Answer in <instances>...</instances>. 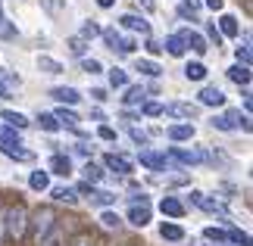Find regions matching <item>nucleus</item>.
<instances>
[{
  "mask_svg": "<svg viewBox=\"0 0 253 246\" xmlns=\"http://www.w3.org/2000/svg\"><path fill=\"white\" fill-rule=\"evenodd\" d=\"M0 221H3V234H6L9 243H22L25 240V234H28V209L22 203L6 206V212H3Z\"/></svg>",
  "mask_w": 253,
  "mask_h": 246,
  "instance_id": "obj_1",
  "label": "nucleus"
},
{
  "mask_svg": "<svg viewBox=\"0 0 253 246\" xmlns=\"http://www.w3.org/2000/svg\"><path fill=\"white\" fill-rule=\"evenodd\" d=\"M210 125L216 128V131H238V128H244V131H250V115H244L241 109H225L219 115H212Z\"/></svg>",
  "mask_w": 253,
  "mask_h": 246,
  "instance_id": "obj_2",
  "label": "nucleus"
},
{
  "mask_svg": "<svg viewBox=\"0 0 253 246\" xmlns=\"http://www.w3.org/2000/svg\"><path fill=\"white\" fill-rule=\"evenodd\" d=\"M53 224H56V212H53V209H47V206H41V209H38L35 215H28V228L35 231V243L41 240L44 234L53 228Z\"/></svg>",
  "mask_w": 253,
  "mask_h": 246,
  "instance_id": "obj_3",
  "label": "nucleus"
},
{
  "mask_svg": "<svg viewBox=\"0 0 253 246\" xmlns=\"http://www.w3.org/2000/svg\"><path fill=\"white\" fill-rule=\"evenodd\" d=\"M191 203H194V206H200V209H203V212H210V215H228L225 203H222V200H212V196H203L200 190H191Z\"/></svg>",
  "mask_w": 253,
  "mask_h": 246,
  "instance_id": "obj_4",
  "label": "nucleus"
},
{
  "mask_svg": "<svg viewBox=\"0 0 253 246\" xmlns=\"http://www.w3.org/2000/svg\"><path fill=\"white\" fill-rule=\"evenodd\" d=\"M163 112L172 115V119H181V122H194V119H197V106H194V103H181V100L166 103Z\"/></svg>",
  "mask_w": 253,
  "mask_h": 246,
  "instance_id": "obj_5",
  "label": "nucleus"
},
{
  "mask_svg": "<svg viewBox=\"0 0 253 246\" xmlns=\"http://www.w3.org/2000/svg\"><path fill=\"white\" fill-rule=\"evenodd\" d=\"M166 159H175V162H181V165H197V162H207V153H200V150H181V146H172Z\"/></svg>",
  "mask_w": 253,
  "mask_h": 246,
  "instance_id": "obj_6",
  "label": "nucleus"
},
{
  "mask_svg": "<svg viewBox=\"0 0 253 246\" xmlns=\"http://www.w3.org/2000/svg\"><path fill=\"white\" fill-rule=\"evenodd\" d=\"M103 165H106L110 172H116V175H131V172H134L131 159H125V156H119V153H106Z\"/></svg>",
  "mask_w": 253,
  "mask_h": 246,
  "instance_id": "obj_7",
  "label": "nucleus"
},
{
  "mask_svg": "<svg viewBox=\"0 0 253 246\" xmlns=\"http://www.w3.org/2000/svg\"><path fill=\"white\" fill-rule=\"evenodd\" d=\"M169 141L181 143V141H194V134H197V128H194V122H178V125H169Z\"/></svg>",
  "mask_w": 253,
  "mask_h": 246,
  "instance_id": "obj_8",
  "label": "nucleus"
},
{
  "mask_svg": "<svg viewBox=\"0 0 253 246\" xmlns=\"http://www.w3.org/2000/svg\"><path fill=\"white\" fill-rule=\"evenodd\" d=\"M197 100H200V106H225V94L219 91V87H203V91L197 94Z\"/></svg>",
  "mask_w": 253,
  "mask_h": 246,
  "instance_id": "obj_9",
  "label": "nucleus"
},
{
  "mask_svg": "<svg viewBox=\"0 0 253 246\" xmlns=\"http://www.w3.org/2000/svg\"><path fill=\"white\" fill-rule=\"evenodd\" d=\"M119 25H122V28H128V32L150 35V25H147V19H141V16H134V13H125V16L119 19Z\"/></svg>",
  "mask_w": 253,
  "mask_h": 246,
  "instance_id": "obj_10",
  "label": "nucleus"
},
{
  "mask_svg": "<svg viewBox=\"0 0 253 246\" xmlns=\"http://www.w3.org/2000/svg\"><path fill=\"white\" fill-rule=\"evenodd\" d=\"M50 97H53L56 103H63V106H75V103L82 100V94L75 91V87H53Z\"/></svg>",
  "mask_w": 253,
  "mask_h": 246,
  "instance_id": "obj_11",
  "label": "nucleus"
},
{
  "mask_svg": "<svg viewBox=\"0 0 253 246\" xmlns=\"http://www.w3.org/2000/svg\"><path fill=\"white\" fill-rule=\"evenodd\" d=\"M50 172L53 175H63V178H69L72 175V159L66 153H53L50 156Z\"/></svg>",
  "mask_w": 253,
  "mask_h": 246,
  "instance_id": "obj_12",
  "label": "nucleus"
},
{
  "mask_svg": "<svg viewBox=\"0 0 253 246\" xmlns=\"http://www.w3.org/2000/svg\"><path fill=\"white\" fill-rule=\"evenodd\" d=\"M160 212L169 215V218H181V215H184V203L175 200V196H163V200H160Z\"/></svg>",
  "mask_w": 253,
  "mask_h": 246,
  "instance_id": "obj_13",
  "label": "nucleus"
},
{
  "mask_svg": "<svg viewBox=\"0 0 253 246\" xmlns=\"http://www.w3.org/2000/svg\"><path fill=\"white\" fill-rule=\"evenodd\" d=\"M216 28H219V35H222V37H238V35H241L238 19H235V16H228V13H225V16H219V25H216Z\"/></svg>",
  "mask_w": 253,
  "mask_h": 246,
  "instance_id": "obj_14",
  "label": "nucleus"
},
{
  "mask_svg": "<svg viewBox=\"0 0 253 246\" xmlns=\"http://www.w3.org/2000/svg\"><path fill=\"white\" fill-rule=\"evenodd\" d=\"M181 37H184V47H191L194 53H207L210 47H207V37H203L200 32H181Z\"/></svg>",
  "mask_w": 253,
  "mask_h": 246,
  "instance_id": "obj_15",
  "label": "nucleus"
},
{
  "mask_svg": "<svg viewBox=\"0 0 253 246\" xmlns=\"http://www.w3.org/2000/svg\"><path fill=\"white\" fill-rule=\"evenodd\" d=\"M144 100H147V91H144L141 84H128V87H125V97H122L125 106H141Z\"/></svg>",
  "mask_w": 253,
  "mask_h": 246,
  "instance_id": "obj_16",
  "label": "nucleus"
},
{
  "mask_svg": "<svg viewBox=\"0 0 253 246\" xmlns=\"http://www.w3.org/2000/svg\"><path fill=\"white\" fill-rule=\"evenodd\" d=\"M63 243H66V231L60 228V221H56L53 228L47 231L41 240H38V246H63Z\"/></svg>",
  "mask_w": 253,
  "mask_h": 246,
  "instance_id": "obj_17",
  "label": "nucleus"
},
{
  "mask_svg": "<svg viewBox=\"0 0 253 246\" xmlns=\"http://www.w3.org/2000/svg\"><path fill=\"white\" fill-rule=\"evenodd\" d=\"M160 237L178 243V240H184V228H181V224H175V221H163L160 224Z\"/></svg>",
  "mask_w": 253,
  "mask_h": 246,
  "instance_id": "obj_18",
  "label": "nucleus"
},
{
  "mask_svg": "<svg viewBox=\"0 0 253 246\" xmlns=\"http://www.w3.org/2000/svg\"><path fill=\"white\" fill-rule=\"evenodd\" d=\"M163 50H166L169 56H184V53H188V47H184L181 32H178V35H169V37H166V44H163Z\"/></svg>",
  "mask_w": 253,
  "mask_h": 246,
  "instance_id": "obj_19",
  "label": "nucleus"
},
{
  "mask_svg": "<svg viewBox=\"0 0 253 246\" xmlns=\"http://www.w3.org/2000/svg\"><path fill=\"white\" fill-rule=\"evenodd\" d=\"M141 165H147V169H153V172H163V169L169 165V159H166V156H160V153L144 150V153H141Z\"/></svg>",
  "mask_w": 253,
  "mask_h": 246,
  "instance_id": "obj_20",
  "label": "nucleus"
},
{
  "mask_svg": "<svg viewBox=\"0 0 253 246\" xmlns=\"http://www.w3.org/2000/svg\"><path fill=\"white\" fill-rule=\"evenodd\" d=\"M147 221H150V206H131V209H128V224L144 228Z\"/></svg>",
  "mask_w": 253,
  "mask_h": 246,
  "instance_id": "obj_21",
  "label": "nucleus"
},
{
  "mask_svg": "<svg viewBox=\"0 0 253 246\" xmlns=\"http://www.w3.org/2000/svg\"><path fill=\"white\" fill-rule=\"evenodd\" d=\"M28 187L38 190V193H41V190H50V172H41V169L32 172V175H28Z\"/></svg>",
  "mask_w": 253,
  "mask_h": 246,
  "instance_id": "obj_22",
  "label": "nucleus"
},
{
  "mask_svg": "<svg viewBox=\"0 0 253 246\" xmlns=\"http://www.w3.org/2000/svg\"><path fill=\"white\" fill-rule=\"evenodd\" d=\"M50 196H53L56 203H69V206L79 203V193H75V187H66V184H63V187H50Z\"/></svg>",
  "mask_w": 253,
  "mask_h": 246,
  "instance_id": "obj_23",
  "label": "nucleus"
},
{
  "mask_svg": "<svg viewBox=\"0 0 253 246\" xmlns=\"http://www.w3.org/2000/svg\"><path fill=\"white\" fill-rule=\"evenodd\" d=\"M0 119H3L9 128H16V131H22V128H28V119H25L22 112H16V109H3V112H0Z\"/></svg>",
  "mask_w": 253,
  "mask_h": 246,
  "instance_id": "obj_24",
  "label": "nucleus"
},
{
  "mask_svg": "<svg viewBox=\"0 0 253 246\" xmlns=\"http://www.w3.org/2000/svg\"><path fill=\"white\" fill-rule=\"evenodd\" d=\"M228 78L241 87H250V66H231L228 69Z\"/></svg>",
  "mask_w": 253,
  "mask_h": 246,
  "instance_id": "obj_25",
  "label": "nucleus"
},
{
  "mask_svg": "<svg viewBox=\"0 0 253 246\" xmlns=\"http://www.w3.org/2000/svg\"><path fill=\"white\" fill-rule=\"evenodd\" d=\"M87 200H91L94 206H113V203H116V193H110V190H97V187H91Z\"/></svg>",
  "mask_w": 253,
  "mask_h": 246,
  "instance_id": "obj_26",
  "label": "nucleus"
},
{
  "mask_svg": "<svg viewBox=\"0 0 253 246\" xmlns=\"http://www.w3.org/2000/svg\"><path fill=\"white\" fill-rule=\"evenodd\" d=\"M6 146H22L16 128H0V150H6Z\"/></svg>",
  "mask_w": 253,
  "mask_h": 246,
  "instance_id": "obj_27",
  "label": "nucleus"
},
{
  "mask_svg": "<svg viewBox=\"0 0 253 246\" xmlns=\"http://www.w3.org/2000/svg\"><path fill=\"white\" fill-rule=\"evenodd\" d=\"M82 175H84V181H87V184H100V181H103V169H100L97 162H84Z\"/></svg>",
  "mask_w": 253,
  "mask_h": 246,
  "instance_id": "obj_28",
  "label": "nucleus"
},
{
  "mask_svg": "<svg viewBox=\"0 0 253 246\" xmlns=\"http://www.w3.org/2000/svg\"><path fill=\"white\" fill-rule=\"evenodd\" d=\"M203 237H207V240H212V243H219V246H228V243H231V240H228V231L216 228V224H210V228L203 231Z\"/></svg>",
  "mask_w": 253,
  "mask_h": 246,
  "instance_id": "obj_29",
  "label": "nucleus"
},
{
  "mask_svg": "<svg viewBox=\"0 0 253 246\" xmlns=\"http://www.w3.org/2000/svg\"><path fill=\"white\" fill-rule=\"evenodd\" d=\"M38 69L47 72V75H60L63 72V63H56L53 56H38Z\"/></svg>",
  "mask_w": 253,
  "mask_h": 246,
  "instance_id": "obj_30",
  "label": "nucleus"
},
{
  "mask_svg": "<svg viewBox=\"0 0 253 246\" xmlns=\"http://www.w3.org/2000/svg\"><path fill=\"white\" fill-rule=\"evenodd\" d=\"M184 78H188V81H203V78H207V66L203 63H188L184 66Z\"/></svg>",
  "mask_w": 253,
  "mask_h": 246,
  "instance_id": "obj_31",
  "label": "nucleus"
},
{
  "mask_svg": "<svg viewBox=\"0 0 253 246\" xmlns=\"http://www.w3.org/2000/svg\"><path fill=\"white\" fill-rule=\"evenodd\" d=\"M134 69H138L141 75H147V78H160L163 75V69L153 63V60H138V63H134Z\"/></svg>",
  "mask_w": 253,
  "mask_h": 246,
  "instance_id": "obj_32",
  "label": "nucleus"
},
{
  "mask_svg": "<svg viewBox=\"0 0 253 246\" xmlns=\"http://www.w3.org/2000/svg\"><path fill=\"white\" fill-rule=\"evenodd\" d=\"M53 119L56 122H60V125H66V128H75V125H79L82 119H79V115H75L72 109H66V106H63V109H56L53 112Z\"/></svg>",
  "mask_w": 253,
  "mask_h": 246,
  "instance_id": "obj_33",
  "label": "nucleus"
},
{
  "mask_svg": "<svg viewBox=\"0 0 253 246\" xmlns=\"http://www.w3.org/2000/svg\"><path fill=\"white\" fill-rule=\"evenodd\" d=\"M38 125H41L47 134H56V131H60V128H63L60 122L53 119V112H41V115H38Z\"/></svg>",
  "mask_w": 253,
  "mask_h": 246,
  "instance_id": "obj_34",
  "label": "nucleus"
},
{
  "mask_svg": "<svg viewBox=\"0 0 253 246\" xmlns=\"http://www.w3.org/2000/svg\"><path fill=\"white\" fill-rule=\"evenodd\" d=\"M3 153L9 156V159H19V162H32L35 159V153L32 150H22V146H6Z\"/></svg>",
  "mask_w": 253,
  "mask_h": 246,
  "instance_id": "obj_35",
  "label": "nucleus"
},
{
  "mask_svg": "<svg viewBox=\"0 0 253 246\" xmlns=\"http://www.w3.org/2000/svg\"><path fill=\"white\" fill-rule=\"evenodd\" d=\"M110 84L113 87H128V72H125V69H110Z\"/></svg>",
  "mask_w": 253,
  "mask_h": 246,
  "instance_id": "obj_36",
  "label": "nucleus"
},
{
  "mask_svg": "<svg viewBox=\"0 0 253 246\" xmlns=\"http://www.w3.org/2000/svg\"><path fill=\"white\" fill-rule=\"evenodd\" d=\"M100 221H103V228H110V231H119V228H122V218H119L113 209H106V212L100 215Z\"/></svg>",
  "mask_w": 253,
  "mask_h": 246,
  "instance_id": "obj_37",
  "label": "nucleus"
},
{
  "mask_svg": "<svg viewBox=\"0 0 253 246\" xmlns=\"http://www.w3.org/2000/svg\"><path fill=\"white\" fill-rule=\"evenodd\" d=\"M141 112L147 115V119H157V115H163V103H153V100H144L141 103Z\"/></svg>",
  "mask_w": 253,
  "mask_h": 246,
  "instance_id": "obj_38",
  "label": "nucleus"
},
{
  "mask_svg": "<svg viewBox=\"0 0 253 246\" xmlns=\"http://www.w3.org/2000/svg\"><path fill=\"white\" fill-rule=\"evenodd\" d=\"M235 56H238V66H250V37H244V44L235 50Z\"/></svg>",
  "mask_w": 253,
  "mask_h": 246,
  "instance_id": "obj_39",
  "label": "nucleus"
},
{
  "mask_svg": "<svg viewBox=\"0 0 253 246\" xmlns=\"http://www.w3.org/2000/svg\"><path fill=\"white\" fill-rule=\"evenodd\" d=\"M82 41H91V37H100V25H97V22H84L82 25Z\"/></svg>",
  "mask_w": 253,
  "mask_h": 246,
  "instance_id": "obj_40",
  "label": "nucleus"
},
{
  "mask_svg": "<svg viewBox=\"0 0 253 246\" xmlns=\"http://www.w3.org/2000/svg\"><path fill=\"white\" fill-rule=\"evenodd\" d=\"M100 37L110 50H116V41H119V32H116V28H100Z\"/></svg>",
  "mask_w": 253,
  "mask_h": 246,
  "instance_id": "obj_41",
  "label": "nucleus"
},
{
  "mask_svg": "<svg viewBox=\"0 0 253 246\" xmlns=\"http://www.w3.org/2000/svg\"><path fill=\"white\" fill-rule=\"evenodd\" d=\"M69 50H72L75 56H84V50H87V41H82L79 35H75V37H69Z\"/></svg>",
  "mask_w": 253,
  "mask_h": 246,
  "instance_id": "obj_42",
  "label": "nucleus"
},
{
  "mask_svg": "<svg viewBox=\"0 0 253 246\" xmlns=\"http://www.w3.org/2000/svg\"><path fill=\"white\" fill-rule=\"evenodd\" d=\"M228 240H231V243H241V246H250V234L231 228V231H228Z\"/></svg>",
  "mask_w": 253,
  "mask_h": 246,
  "instance_id": "obj_43",
  "label": "nucleus"
},
{
  "mask_svg": "<svg viewBox=\"0 0 253 246\" xmlns=\"http://www.w3.org/2000/svg\"><path fill=\"white\" fill-rule=\"evenodd\" d=\"M134 47H138V44H134L131 37H122L119 35V41H116V50H119V53H134Z\"/></svg>",
  "mask_w": 253,
  "mask_h": 246,
  "instance_id": "obj_44",
  "label": "nucleus"
},
{
  "mask_svg": "<svg viewBox=\"0 0 253 246\" xmlns=\"http://www.w3.org/2000/svg\"><path fill=\"white\" fill-rule=\"evenodd\" d=\"M82 69H84V72H87V75H97V72H100V69H103V66H100V63H97V60H87V56H82Z\"/></svg>",
  "mask_w": 253,
  "mask_h": 246,
  "instance_id": "obj_45",
  "label": "nucleus"
},
{
  "mask_svg": "<svg viewBox=\"0 0 253 246\" xmlns=\"http://www.w3.org/2000/svg\"><path fill=\"white\" fill-rule=\"evenodd\" d=\"M97 134H100V141H116V128H110V125H100Z\"/></svg>",
  "mask_w": 253,
  "mask_h": 246,
  "instance_id": "obj_46",
  "label": "nucleus"
},
{
  "mask_svg": "<svg viewBox=\"0 0 253 246\" xmlns=\"http://www.w3.org/2000/svg\"><path fill=\"white\" fill-rule=\"evenodd\" d=\"M207 37H210V41H216V47L222 44V35H219V28H216V22H210V25H207Z\"/></svg>",
  "mask_w": 253,
  "mask_h": 246,
  "instance_id": "obj_47",
  "label": "nucleus"
},
{
  "mask_svg": "<svg viewBox=\"0 0 253 246\" xmlns=\"http://www.w3.org/2000/svg\"><path fill=\"white\" fill-rule=\"evenodd\" d=\"M131 141H134V143H141V146H147V134H144L141 128H131Z\"/></svg>",
  "mask_w": 253,
  "mask_h": 246,
  "instance_id": "obj_48",
  "label": "nucleus"
},
{
  "mask_svg": "<svg viewBox=\"0 0 253 246\" xmlns=\"http://www.w3.org/2000/svg\"><path fill=\"white\" fill-rule=\"evenodd\" d=\"M72 246H94V240L87 237V234H79V237L72 240Z\"/></svg>",
  "mask_w": 253,
  "mask_h": 246,
  "instance_id": "obj_49",
  "label": "nucleus"
},
{
  "mask_svg": "<svg viewBox=\"0 0 253 246\" xmlns=\"http://www.w3.org/2000/svg\"><path fill=\"white\" fill-rule=\"evenodd\" d=\"M200 3H203V6H210L212 13H219V9H222V3H225V0H200Z\"/></svg>",
  "mask_w": 253,
  "mask_h": 246,
  "instance_id": "obj_50",
  "label": "nucleus"
},
{
  "mask_svg": "<svg viewBox=\"0 0 253 246\" xmlns=\"http://www.w3.org/2000/svg\"><path fill=\"white\" fill-rule=\"evenodd\" d=\"M184 9H191V13L194 16H197V9H200V0H184V3H181Z\"/></svg>",
  "mask_w": 253,
  "mask_h": 246,
  "instance_id": "obj_51",
  "label": "nucleus"
},
{
  "mask_svg": "<svg viewBox=\"0 0 253 246\" xmlns=\"http://www.w3.org/2000/svg\"><path fill=\"white\" fill-rule=\"evenodd\" d=\"M147 50H150V53H153V56H157V53H163V47H160V44H157V41H147Z\"/></svg>",
  "mask_w": 253,
  "mask_h": 246,
  "instance_id": "obj_52",
  "label": "nucleus"
},
{
  "mask_svg": "<svg viewBox=\"0 0 253 246\" xmlns=\"http://www.w3.org/2000/svg\"><path fill=\"white\" fill-rule=\"evenodd\" d=\"M97 6H100V9H110V6H116V0H97Z\"/></svg>",
  "mask_w": 253,
  "mask_h": 246,
  "instance_id": "obj_53",
  "label": "nucleus"
},
{
  "mask_svg": "<svg viewBox=\"0 0 253 246\" xmlns=\"http://www.w3.org/2000/svg\"><path fill=\"white\" fill-rule=\"evenodd\" d=\"M0 19H3V6H0Z\"/></svg>",
  "mask_w": 253,
  "mask_h": 246,
  "instance_id": "obj_54",
  "label": "nucleus"
},
{
  "mask_svg": "<svg viewBox=\"0 0 253 246\" xmlns=\"http://www.w3.org/2000/svg\"><path fill=\"white\" fill-rule=\"evenodd\" d=\"M0 97H6V94H3V91H0Z\"/></svg>",
  "mask_w": 253,
  "mask_h": 246,
  "instance_id": "obj_55",
  "label": "nucleus"
}]
</instances>
